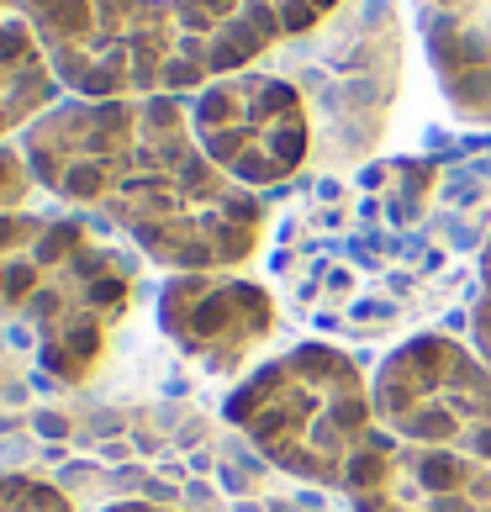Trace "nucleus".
Segmentation results:
<instances>
[{"label":"nucleus","instance_id":"1","mask_svg":"<svg viewBox=\"0 0 491 512\" xmlns=\"http://www.w3.org/2000/svg\"><path fill=\"white\" fill-rule=\"evenodd\" d=\"M16 143L53 201L106 217L169 275L238 270L270 222L259 191L206 159L185 96H64Z\"/></svg>","mask_w":491,"mask_h":512},{"label":"nucleus","instance_id":"2","mask_svg":"<svg viewBox=\"0 0 491 512\" xmlns=\"http://www.w3.org/2000/svg\"><path fill=\"white\" fill-rule=\"evenodd\" d=\"M344 0H0L43 43L64 96H196L328 22Z\"/></svg>","mask_w":491,"mask_h":512},{"label":"nucleus","instance_id":"3","mask_svg":"<svg viewBox=\"0 0 491 512\" xmlns=\"http://www.w3.org/2000/svg\"><path fill=\"white\" fill-rule=\"evenodd\" d=\"M132 307V275L80 217L6 212L0 217V312L32 328L43 375L80 386L106 359Z\"/></svg>","mask_w":491,"mask_h":512},{"label":"nucleus","instance_id":"4","mask_svg":"<svg viewBox=\"0 0 491 512\" xmlns=\"http://www.w3.org/2000/svg\"><path fill=\"white\" fill-rule=\"evenodd\" d=\"M222 417L275 470L338 497L365 444L381 433L370 375L333 344H296L264 359L228 391Z\"/></svg>","mask_w":491,"mask_h":512},{"label":"nucleus","instance_id":"5","mask_svg":"<svg viewBox=\"0 0 491 512\" xmlns=\"http://www.w3.org/2000/svg\"><path fill=\"white\" fill-rule=\"evenodd\" d=\"M370 391L391 439L491 465V359L476 344L418 333L381 359Z\"/></svg>","mask_w":491,"mask_h":512},{"label":"nucleus","instance_id":"6","mask_svg":"<svg viewBox=\"0 0 491 512\" xmlns=\"http://www.w3.org/2000/svg\"><path fill=\"white\" fill-rule=\"evenodd\" d=\"M191 106L196 143L243 191L291 180L312 154V106L275 69H238L201 85Z\"/></svg>","mask_w":491,"mask_h":512},{"label":"nucleus","instance_id":"7","mask_svg":"<svg viewBox=\"0 0 491 512\" xmlns=\"http://www.w3.org/2000/svg\"><path fill=\"white\" fill-rule=\"evenodd\" d=\"M159 328L206 375H238L275 333V296L233 270L169 275L159 286Z\"/></svg>","mask_w":491,"mask_h":512},{"label":"nucleus","instance_id":"8","mask_svg":"<svg viewBox=\"0 0 491 512\" xmlns=\"http://www.w3.org/2000/svg\"><path fill=\"white\" fill-rule=\"evenodd\" d=\"M354 512H491V465L412 449L381 428L344 486Z\"/></svg>","mask_w":491,"mask_h":512},{"label":"nucleus","instance_id":"9","mask_svg":"<svg viewBox=\"0 0 491 512\" xmlns=\"http://www.w3.org/2000/svg\"><path fill=\"white\" fill-rule=\"evenodd\" d=\"M428 64L449 106L491 122V0H418Z\"/></svg>","mask_w":491,"mask_h":512},{"label":"nucleus","instance_id":"10","mask_svg":"<svg viewBox=\"0 0 491 512\" xmlns=\"http://www.w3.org/2000/svg\"><path fill=\"white\" fill-rule=\"evenodd\" d=\"M64 101V85L53 74L43 43L22 16H0V143L22 138L48 106Z\"/></svg>","mask_w":491,"mask_h":512},{"label":"nucleus","instance_id":"11","mask_svg":"<svg viewBox=\"0 0 491 512\" xmlns=\"http://www.w3.org/2000/svg\"><path fill=\"white\" fill-rule=\"evenodd\" d=\"M0 512H74V502L64 497L59 486H48V481L0 470Z\"/></svg>","mask_w":491,"mask_h":512},{"label":"nucleus","instance_id":"12","mask_svg":"<svg viewBox=\"0 0 491 512\" xmlns=\"http://www.w3.org/2000/svg\"><path fill=\"white\" fill-rule=\"evenodd\" d=\"M32 191H43V185H37L22 143H0V217H6V212H27Z\"/></svg>","mask_w":491,"mask_h":512},{"label":"nucleus","instance_id":"13","mask_svg":"<svg viewBox=\"0 0 491 512\" xmlns=\"http://www.w3.org/2000/svg\"><path fill=\"white\" fill-rule=\"evenodd\" d=\"M470 338H476V349L491 359V233H486V249H481V296H476V312H470Z\"/></svg>","mask_w":491,"mask_h":512},{"label":"nucleus","instance_id":"14","mask_svg":"<svg viewBox=\"0 0 491 512\" xmlns=\"http://www.w3.org/2000/svg\"><path fill=\"white\" fill-rule=\"evenodd\" d=\"M106 512H164V507H148V502H117V507H106Z\"/></svg>","mask_w":491,"mask_h":512}]
</instances>
